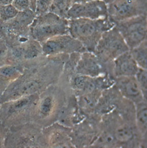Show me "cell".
Instances as JSON below:
<instances>
[{
  "label": "cell",
  "mask_w": 147,
  "mask_h": 148,
  "mask_svg": "<svg viewBox=\"0 0 147 148\" xmlns=\"http://www.w3.org/2000/svg\"><path fill=\"white\" fill-rule=\"evenodd\" d=\"M108 17V5L102 0L74 3L67 13L66 18L99 19Z\"/></svg>",
  "instance_id": "11"
},
{
  "label": "cell",
  "mask_w": 147,
  "mask_h": 148,
  "mask_svg": "<svg viewBox=\"0 0 147 148\" xmlns=\"http://www.w3.org/2000/svg\"><path fill=\"white\" fill-rule=\"evenodd\" d=\"M5 142V148H27L35 146L37 132L29 122L12 126Z\"/></svg>",
  "instance_id": "10"
},
{
  "label": "cell",
  "mask_w": 147,
  "mask_h": 148,
  "mask_svg": "<svg viewBox=\"0 0 147 148\" xmlns=\"http://www.w3.org/2000/svg\"><path fill=\"white\" fill-rule=\"evenodd\" d=\"M129 50L147 40V14L141 15L115 23Z\"/></svg>",
  "instance_id": "7"
},
{
  "label": "cell",
  "mask_w": 147,
  "mask_h": 148,
  "mask_svg": "<svg viewBox=\"0 0 147 148\" xmlns=\"http://www.w3.org/2000/svg\"><path fill=\"white\" fill-rule=\"evenodd\" d=\"M129 49L116 26L105 31L98 41L94 54L102 62H113Z\"/></svg>",
  "instance_id": "6"
},
{
  "label": "cell",
  "mask_w": 147,
  "mask_h": 148,
  "mask_svg": "<svg viewBox=\"0 0 147 148\" xmlns=\"http://www.w3.org/2000/svg\"><path fill=\"white\" fill-rule=\"evenodd\" d=\"M113 134L116 142L121 144L128 143L133 140L134 131L129 125L123 123L116 127Z\"/></svg>",
  "instance_id": "20"
},
{
  "label": "cell",
  "mask_w": 147,
  "mask_h": 148,
  "mask_svg": "<svg viewBox=\"0 0 147 148\" xmlns=\"http://www.w3.org/2000/svg\"><path fill=\"white\" fill-rule=\"evenodd\" d=\"M43 84V79L39 78V74L36 69L33 68L25 69L0 96V104L21 97L38 93Z\"/></svg>",
  "instance_id": "5"
},
{
  "label": "cell",
  "mask_w": 147,
  "mask_h": 148,
  "mask_svg": "<svg viewBox=\"0 0 147 148\" xmlns=\"http://www.w3.org/2000/svg\"><path fill=\"white\" fill-rule=\"evenodd\" d=\"M115 26L109 17L69 20V34L80 42L86 51L94 53L102 35Z\"/></svg>",
  "instance_id": "1"
},
{
  "label": "cell",
  "mask_w": 147,
  "mask_h": 148,
  "mask_svg": "<svg viewBox=\"0 0 147 148\" xmlns=\"http://www.w3.org/2000/svg\"><path fill=\"white\" fill-rule=\"evenodd\" d=\"M12 4L18 12L30 9L29 0H13Z\"/></svg>",
  "instance_id": "27"
},
{
  "label": "cell",
  "mask_w": 147,
  "mask_h": 148,
  "mask_svg": "<svg viewBox=\"0 0 147 148\" xmlns=\"http://www.w3.org/2000/svg\"><path fill=\"white\" fill-rule=\"evenodd\" d=\"M92 1H94V0H73V2L74 3H84V2H87Z\"/></svg>",
  "instance_id": "31"
},
{
  "label": "cell",
  "mask_w": 147,
  "mask_h": 148,
  "mask_svg": "<svg viewBox=\"0 0 147 148\" xmlns=\"http://www.w3.org/2000/svg\"><path fill=\"white\" fill-rule=\"evenodd\" d=\"M36 0H29V8L35 12Z\"/></svg>",
  "instance_id": "29"
},
{
  "label": "cell",
  "mask_w": 147,
  "mask_h": 148,
  "mask_svg": "<svg viewBox=\"0 0 147 148\" xmlns=\"http://www.w3.org/2000/svg\"><path fill=\"white\" fill-rule=\"evenodd\" d=\"M71 85L79 95L89 93L99 89L97 83V77H91L87 75L77 74L74 77Z\"/></svg>",
  "instance_id": "17"
},
{
  "label": "cell",
  "mask_w": 147,
  "mask_h": 148,
  "mask_svg": "<svg viewBox=\"0 0 147 148\" xmlns=\"http://www.w3.org/2000/svg\"><path fill=\"white\" fill-rule=\"evenodd\" d=\"M18 13V11L12 4L0 6V23L13 18Z\"/></svg>",
  "instance_id": "23"
},
{
  "label": "cell",
  "mask_w": 147,
  "mask_h": 148,
  "mask_svg": "<svg viewBox=\"0 0 147 148\" xmlns=\"http://www.w3.org/2000/svg\"><path fill=\"white\" fill-rule=\"evenodd\" d=\"M113 62L115 77L135 76L139 69L129 50L119 56Z\"/></svg>",
  "instance_id": "15"
},
{
  "label": "cell",
  "mask_w": 147,
  "mask_h": 148,
  "mask_svg": "<svg viewBox=\"0 0 147 148\" xmlns=\"http://www.w3.org/2000/svg\"><path fill=\"white\" fill-rule=\"evenodd\" d=\"M135 77L142 92L143 96L147 100V69L139 68L138 72L135 75Z\"/></svg>",
  "instance_id": "24"
},
{
  "label": "cell",
  "mask_w": 147,
  "mask_h": 148,
  "mask_svg": "<svg viewBox=\"0 0 147 148\" xmlns=\"http://www.w3.org/2000/svg\"><path fill=\"white\" fill-rule=\"evenodd\" d=\"M107 5H109V4H110V3H111L112 2H114V1H116V0H102Z\"/></svg>",
  "instance_id": "32"
},
{
  "label": "cell",
  "mask_w": 147,
  "mask_h": 148,
  "mask_svg": "<svg viewBox=\"0 0 147 148\" xmlns=\"http://www.w3.org/2000/svg\"><path fill=\"white\" fill-rule=\"evenodd\" d=\"M32 38L42 44L56 36L69 34V19L49 12L36 16L30 25Z\"/></svg>",
  "instance_id": "4"
},
{
  "label": "cell",
  "mask_w": 147,
  "mask_h": 148,
  "mask_svg": "<svg viewBox=\"0 0 147 148\" xmlns=\"http://www.w3.org/2000/svg\"><path fill=\"white\" fill-rule=\"evenodd\" d=\"M109 18L114 24L147 14V0H116L108 5Z\"/></svg>",
  "instance_id": "8"
},
{
  "label": "cell",
  "mask_w": 147,
  "mask_h": 148,
  "mask_svg": "<svg viewBox=\"0 0 147 148\" xmlns=\"http://www.w3.org/2000/svg\"><path fill=\"white\" fill-rule=\"evenodd\" d=\"M115 85L118 92L125 98L135 104L144 99L135 76L115 77Z\"/></svg>",
  "instance_id": "14"
},
{
  "label": "cell",
  "mask_w": 147,
  "mask_h": 148,
  "mask_svg": "<svg viewBox=\"0 0 147 148\" xmlns=\"http://www.w3.org/2000/svg\"><path fill=\"white\" fill-rule=\"evenodd\" d=\"M102 96V90L97 89L93 92L79 95L78 103L83 110L91 111L97 107Z\"/></svg>",
  "instance_id": "18"
},
{
  "label": "cell",
  "mask_w": 147,
  "mask_h": 148,
  "mask_svg": "<svg viewBox=\"0 0 147 148\" xmlns=\"http://www.w3.org/2000/svg\"><path fill=\"white\" fill-rule=\"evenodd\" d=\"M39 96L35 93L1 104L0 121L8 128L29 122Z\"/></svg>",
  "instance_id": "3"
},
{
  "label": "cell",
  "mask_w": 147,
  "mask_h": 148,
  "mask_svg": "<svg viewBox=\"0 0 147 148\" xmlns=\"http://www.w3.org/2000/svg\"><path fill=\"white\" fill-rule=\"evenodd\" d=\"M58 95L51 89V90L46 91L39 96L32 114L31 121L37 123L39 120L50 119L55 114L59 103Z\"/></svg>",
  "instance_id": "12"
},
{
  "label": "cell",
  "mask_w": 147,
  "mask_h": 148,
  "mask_svg": "<svg viewBox=\"0 0 147 148\" xmlns=\"http://www.w3.org/2000/svg\"><path fill=\"white\" fill-rule=\"evenodd\" d=\"M13 0H0V6L12 4Z\"/></svg>",
  "instance_id": "30"
},
{
  "label": "cell",
  "mask_w": 147,
  "mask_h": 148,
  "mask_svg": "<svg viewBox=\"0 0 147 148\" xmlns=\"http://www.w3.org/2000/svg\"><path fill=\"white\" fill-rule=\"evenodd\" d=\"M23 71L24 69L18 65H5L0 66V96Z\"/></svg>",
  "instance_id": "16"
},
{
  "label": "cell",
  "mask_w": 147,
  "mask_h": 148,
  "mask_svg": "<svg viewBox=\"0 0 147 148\" xmlns=\"http://www.w3.org/2000/svg\"><path fill=\"white\" fill-rule=\"evenodd\" d=\"M9 129L0 121V148H5V142Z\"/></svg>",
  "instance_id": "28"
},
{
  "label": "cell",
  "mask_w": 147,
  "mask_h": 148,
  "mask_svg": "<svg viewBox=\"0 0 147 148\" xmlns=\"http://www.w3.org/2000/svg\"><path fill=\"white\" fill-rule=\"evenodd\" d=\"M52 0H36L35 13L36 16L50 12Z\"/></svg>",
  "instance_id": "25"
},
{
  "label": "cell",
  "mask_w": 147,
  "mask_h": 148,
  "mask_svg": "<svg viewBox=\"0 0 147 148\" xmlns=\"http://www.w3.org/2000/svg\"><path fill=\"white\" fill-rule=\"evenodd\" d=\"M102 63L94 53L84 51L78 60L75 68L76 73L91 77L105 75Z\"/></svg>",
  "instance_id": "13"
},
{
  "label": "cell",
  "mask_w": 147,
  "mask_h": 148,
  "mask_svg": "<svg viewBox=\"0 0 147 148\" xmlns=\"http://www.w3.org/2000/svg\"><path fill=\"white\" fill-rule=\"evenodd\" d=\"M73 4V0H52L50 12L67 18V13Z\"/></svg>",
  "instance_id": "22"
},
{
  "label": "cell",
  "mask_w": 147,
  "mask_h": 148,
  "mask_svg": "<svg viewBox=\"0 0 147 148\" xmlns=\"http://www.w3.org/2000/svg\"><path fill=\"white\" fill-rule=\"evenodd\" d=\"M31 9L18 12L12 19L0 23V36L7 47L22 45L31 39L30 25L36 17Z\"/></svg>",
  "instance_id": "2"
},
{
  "label": "cell",
  "mask_w": 147,
  "mask_h": 148,
  "mask_svg": "<svg viewBox=\"0 0 147 148\" xmlns=\"http://www.w3.org/2000/svg\"><path fill=\"white\" fill-rule=\"evenodd\" d=\"M147 100L135 104L136 122L138 132L143 137L146 136L147 130Z\"/></svg>",
  "instance_id": "19"
},
{
  "label": "cell",
  "mask_w": 147,
  "mask_h": 148,
  "mask_svg": "<svg viewBox=\"0 0 147 148\" xmlns=\"http://www.w3.org/2000/svg\"><path fill=\"white\" fill-rule=\"evenodd\" d=\"M7 47L0 36V66L6 65Z\"/></svg>",
  "instance_id": "26"
},
{
  "label": "cell",
  "mask_w": 147,
  "mask_h": 148,
  "mask_svg": "<svg viewBox=\"0 0 147 148\" xmlns=\"http://www.w3.org/2000/svg\"><path fill=\"white\" fill-rule=\"evenodd\" d=\"M129 51L139 67L142 69H147V40Z\"/></svg>",
  "instance_id": "21"
},
{
  "label": "cell",
  "mask_w": 147,
  "mask_h": 148,
  "mask_svg": "<svg viewBox=\"0 0 147 148\" xmlns=\"http://www.w3.org/2000/svg\"><path fill=\"white\" fill-rule=\"evenodd\" d=\"M41 45L42 53L47 56L86 51L80 42L69 34L51 38Z\"/></svg>",
  "instance_id": "9"
}]
</instances>
